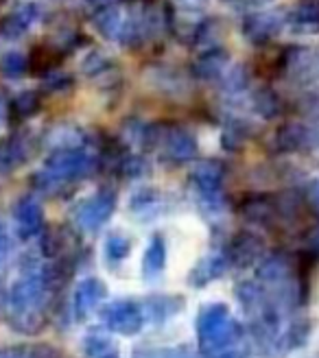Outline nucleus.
<instances>
[{
  "mask_svg": "<svg viewBox=\"0 0 319 358\" xmlns=\"http://www.w3.org/2000/svg\"><path fill=\"white\" fill-rule=\"evenodd\" d=\"M52 293L35 268L17 278L9 291V324L15 332L33 336L50 324Z\"/></svg>",
  "mask_w": 319,
  "mask_h": 358,
  "instance_id": "f257e3e1",
  "label": "nucleus"
},
{
  "mask_svg": "<svg viewBox=\"0 0 319 358\" xmlns=\"http://www.w3.org/2000/svg\"><path fill=\"white\" fill-rule=\"evenodd\" d=\"M197 334H199L201 354L215 356V354H221L229 348H234L241 341L243 328L232 319L225 303L217 301V303H208L199 313Z\"/></svg>",
  "mask_w": 319,
  "mask_h": 358,
  "instance_id": "f03ea898",
  "label": "nucleus"
},
{
  "mask_svg": "<svg viewBox=\"0 0 319 358\" xmlns=\"http://www.w3.org/2000/svg\"><path fill=\"white\" fill-rule=\"evenodd\" d=\"M94 169H99V157L90 155L83 147H68V149H52L42 171L52 182L68 188L73 182H79L81 177L90 175Z\"/></svg>",
  "mask_w": 319,
  "mask_h": 358,
  "instance_id": "7ed1b4c3",
  "label": "nucleus"
},
{
  "mask_svg": "<svg viewBox=\"0 0 319 358\" xmlns=\"http://www.w3.org/2000/svg\"><path fill=\"white\" fill-rule=\"evenodd\" d=\"M223 179L225 164L219 159H204L190 171V184L199 192V199L212 212L223 208Z\"/></svg>",
  "mask_w": 319,
  "mask_h": 358,
  "instance_id": "20e7f679",
  "label": "nucleus"
},
{
  "mask_svg": "<svg viewBox=\"0 0 319 358\" xmlns=\"http://www.w3.org/2000/svg\"><path fill=\"white\" fill-rule=\"evenodd\" d=\"M162 149V157L171 164H182L188 162L197 155V140L192 138L190 131L177 124L160 122L155 124V147Z\"/></svg>",
  "mask_w": 319,
  "mask_h": 358,
  "instance_id": "39448f33",
  "label": "nucleus"
},
{
  "mask_svg": "<svg viewBox=\"0 0 319 358\" xmlns=\"http://www.w3.org/2000/svg\"><path fill=\"white\" fill-rule=\"evenodd\" d=\"M40 249L48 260H64L75 264V258L81 256L83 245L73 227L59 223V225H50L42 231Z\"/></svg>",
  "mask_w": 319,
  "mask_h": 358,
  "instance_id": "423d86ee",
  "label": "nucleus"
},
{
  "mask_svg": "<svg viewBox=\"0 0 319 358\" xmlns=\"http://www.w3.org/2000/svg\"><path fill=\"white\" fill-rule=\"evenodd\" d=\"M114 208H116V192L110 188H103L75 208V223L83 231H97L108 223Z\"/></svg>",
  "mask_w": 319,
  "mask_h": 358,
  "instance_id": "0eeeda50",
  "label": "nucleus"
},
{
  "mask_svg": "<svg viewBox=\"0 0 319 358\" xmlns=\"http://www.w3.org/2000/svg\"><path fill=\"white\" fill-rule=\"evenodd\" d=\"M101 321L112 332H118L122 336H134L143 330L145 317H143V308H140L136 301L125 299V301H114L110 306H105L101 313Z\"/></svg>",
  "mask_w": 319,
  "mask_h": 358,
  "instance_id": "6e6552de",
  "label": "nucleus"
},
{
  "mask_svg": "<svg viewBox=\"0 0 319 358\" xmlns=\"http://www.w3.org/2000/svg\"><path fill=\"white\" fill-rule=\"evenodd\" d=\"M239 217L245 219L247 223H256L262 227H278L280 223V212H278V201L271 194H250L236 206Z\"/></svg>",
  "mask_w": 319,
  "mask_h": 358,
  "instance_id": "1a4fd4ad",
  "label": "nucleus"
},
{
  "mask_svg": "<svg viewBox=\"0 0 319 358\" xmlns=\"http://www.w3.org/2000/svg\"><path fill=\"white\" fill-rule=\"evenodd\" d=\"M227 264L236 268H250L264 258V241L252 231H236L227 243Z\"/></svg>",
  "mask_w": 319,
  "mask_h": 358,
  "instance_id": "9d476101",
  "label": "nucleus"
},
{
  "mask_svg": "<svg viewBox=\"0 0 319 358\" xmlns=\"http://www.w3.org/2000/svg\"><path fill=\"white\" fill-rule=\"evenodd\" d=\"M285 27V15L278 11H256L245 15L243 20V35L245 40H250L256 46L269 44L276 35H280Z\"/></svg>",
  "mask_w": 319,
  "mask_h": 358,
  "instance_id": "9b49d317",
  "label": "nucleus"
},
{
  "mask_svg": "<svg viewBox=\"0 0 319 358\" xmlns=\"http://www.w3.org/2000/svg\"><path fill=\"white\" fill-rule=\"evenodd\" d=\"M33 149H35V142L27 129H20L11 134L9 138H5L0 142V175H9L17 166L29 162Z\"/></svg>",
  "mask_w": 319,
  "mask_h": 358,
  "instance_id": "f8f14e48",
  "label": "nucleus"
},
{
  "mask_svg": "<svg viewBox=\"0 0 319 358\" xmlns=\"http://www.w3.org/2000/svg\"><path fill=\"white\" fill-rule=\"evenodd\" d=\"M13 223L15 231L22 241H29L40 234L44 225V208L35 196H22L13 206Z\"/></svg>",
  "mask_w": 319,
  "mask_h": 358,
  "instance_id": "ddd939ff",
  "label": "nucleus"
},
{
  "mask_svg": "<svg viewBox=\"0 0 319 358\" xmlns=\"http://www.w3.org/2000/svg\"><path fill=\"white\" fill-rule=\"evenodd\" d=\"M311 140H313L311 129L304 122L289 120V122H282L276 129V134L271 138V147L278 153H297V151L309 149Z\"/></svg>",
  "mask_w": 319,
  "mask_h": 358,
  "instance_id": "4468645a",
  "label": "nucleus"
},
{
  "mask_svg": "<svg viewBox=\"0 0 319 358\" xmlns=\"http://www.w3.org/2000/svg\"><path fill=\"white\" fill-rule=\"evenodd\" d=\"M40 9L38 5L27 3L15 7L13 11H9L7 15L0 17V38L5 40H20L29 33V29L33 27V22L38 20Z\"/></svg>",
  "mask_w": 319,
  "mask_h": 358,
  "instance_id": "2eb2a0df",
  "label": "nucleus"
},
{
  "mask_svg": "<svg viewBox=\"0 0 319 358\" xmlns=\"http://www.w3.org/2000/svg\"><path fill=\"white\" fill-rule=\"evenodd\" d=\"M105 293H108V289H105V284L97 278H85L83 282H79L73 295V310L77 319L79 321L87 319V315L105 299Z\"/></svg>",
  "mask_w": 319,
  "mask_h": 358,
  "instance_id": "dca6fc26",
  "label": "nucleus"
},
{
  "mask_svg": "<svg viewBox=\"0 0 319 358\" xmlns=\"http://www.w3.org/2000/svg\"><path fill=\"white\" fill-rule=\"evenodd\" d=\"M227 66H229V52L225 48L212 46L192 62V75L201 81L221 79L227 73Z\"/></svg>",
  "mask_w": 319,
  "mask_h": 358,
  "instance_id": "f3484780",
  "label": "nucleus"
},
{
  "mask_svg": "<svg viewBox=\"0 0 319 358\" xmlns=\"http://www.w3.org/2000/svg\"><path fill=\"white\" fill-rule=\"evenodd\" d=\"M64 57H66V50L59 44H48V42L35 44L29 55V70L33 75L48 77L62 66Z\"/></svg>",
  "mask_w": 319,
  "mask_h": 358,
  "instance_id": "a211bd4d",
  "label": "nucleus"
},
{
  "mask_svg": "<svg viewBox=\"0 0 319 358\" xmlns=\"http://www.w3.org/2000/svg\"><path fill=\"white\" fill-rule=\"evenodd\" d=\"M227 266L229 264H227L225 254H212V256L204 258L197 266H192V271L188 275V284L197 286V289H199V286H206L212 280L221 278L227 271Z\"/></svg>",
  "mask_w": 319,
  "mask_h": 358,
  "instance_id": "6ab92c4d",
  "label": "nucleus"
},
{
  "mask_svg": "<svg viewBox=\"0 0 319 358\" xmlns=\"http://www.w3.org/2000/svg\"><path fill=\"white\" fill-rule=\"evenodd\" d=\"M90 20H92V27L105 40H118L122 24H125V17H122V11L118 9V5H110V7L92 11Z\"/></svg>",
  "mask_w": 319,
  "mask_h": 358,
  "instance_id": "aec40b11",
  "label": "nucleus"
},
{
  "mask_svg": "<svg viewBox=\"0 0 319 358\" xmlns=\"http://www.w3.org/2000/svg\"><path fill=\"white\" fill-rule=\"evenodd\" d=\"M164 264H166V245L164 238L160 234H153L149 245H147V252L143 256V271L147 278H157L160 273L164 271Z\"/></svg>",
  "mask_w": 319,
  "mask_h": 358,
  "instance_id": "412c9836",
  "label": "nucleus"
},
{
  "mask_svg": "<svg viewBox=\"0 0 319 358\" xmlns=\"http://www.w3.org/2000/svg\"><path fill=\"white\" fill-rule=\"evenodd\" d=\"M42 110V96L35 90H24V92L17 94L11 103H9V118L20 122L27 120L31 116H35Z\"/></svg>",
  "mask_w": 319,
  "mask_h": 358,
  "instance_id": "4be33fe9",
  "label": "nucleus"
},
{
  "mask_svg": "<svg viewBox=\"0 0 319 358\" xmlns=\"http://www.w3.org/2000/svg\"><path fill=\"white\" fill-rule=\"evenodd\" d=\"M252 105H254L256 114H260L262 118H267V120L278 118L282 114V110H285V103H282L280 94L271 87L256 90L254 96H252Z\"/></svg>",
  "mask_w": 319,
  "mask_h": 358,
  "instance_id": "5701e85b",
  "label": "nucleus"
},
{
  "mask_svg": "<svg viewBox=\"0 0 319 358\" xmlns=\"http://www.w3.org/2000/svg\"><path fill=\"white\" fill-rule=\"evenodd\" d=\"M250 136H252L250 124H245L243 120H232L225 127V131L221 134V145H223L225 151L236 153V151H241L247 145Z\"/></svg>",
  "mask_w": 319,
  "mask_h": 358,
  "instance_id": "b1692460",
  "label": "nucleus"
},
{
  "mask_svg": "<svg viewBox=\"0 0 319 358\" xmlns=\"http://www.w3.org/2000/svg\"><path fill=\"white\" fill-rule=\"evenodd\" d=\"M311 332V324L309 319L302 321H293V324L287 328V332L282 334V338L278 341V350H295V348H302L309 338Z\"/></svg>",
  "mask_w": 319,
  "mask_h": 358,
  "instance_id": "393cba45",
  "label": "nucleus"
},
{
  "mask_svg": "<svg viewBox=\"0 0 319 358\" xmlns=\"http://www.w3.org/2000/svg\"><path fill=\"white\" fill-rule=\"evenodd\" d=\"M83 354L90 358H110L114 356V345L112 338L101 332H92L83 338Z\"/></svg>",
  "mask_w": 319,
  "mask_h": 358,
  "instance_id": "a878e982",
  "label": "nucleus"
},
{
  "mask_svg": "<svg viewBox=\"0 0 319 358\" xmlns=\"http://www.w3.org/2000/svg\"><path fill=\"white\" fill-rule=\"evenodd\" d=\"M29 70V57H24L22 52L17 50H9L0 59V73H3L7 79H20Z\"/></svg>",
  "mask_w": 319,
  "mask_h": 358,
  "instance_id": "bb28decb",
  "label": "nucleus"
},
{
  "mask_svg": "<svg viewBox=\"0 0 319 358\" xmlns=\"http://www.w3.org/2000/svg\"><path fill=\"white\" fill-rule=\"evenodd\" d=\"M162 203V196L160 192H155L153 188H140L134 196H132V210L138 212L140 217H147L149 212H155Z\"/></svg>",
  "mask_w": 319,
  "mask_h": 358,
  "instance_id": "cd10ccee",
  "label": "nucleus"
},
{
  "mask_svg": "<svg viewBox=\"0 0 319 358\" xmlns=\"http://www.w3.org/2000/svg\"><path fill=\"white\" fill-rule=\"evenodd\" d=\"M0 358H55V350L46 345H11L0 350Z\"/></svg>",
  "mask_w": 319,
  "mask_h": 358,
  "instance_id": "c85d7f7f",
  "label": "nucleus"
},
{
  "mask_svg": "<svg viewBox=\"0 0 319 358\" xmlns=\"http://www.w3.org/2000/svg\"><path fill=\"white\" fill-rule=\"evenodd\" d=\"M295 24H319V0H299L291 11Z\"/></svg>",
  "mask_w": 319,
  "mask_h": 358,
  "instance_id": "c756f323",
  "label": "nucleus"
},
{
  "mask_svg": "<svg viewBox=\"0 0 319 358\" xmlns=\"http://www.w3.org/2000/svg\"><path fill=\"white\" fill-rule=\"evenodd\" d=\"M129 252H132V241L127 236L112 234L108 241H105V260L120 262L129 256Z\"/></svg>",
  "mask_w": 319,
  "mask_h": 358,
  "instance_id": "7c9ffc66",
  "label": "nucleus"
},
{
  "mask_svg": "<svg viewBox=\"0 0 319 358\" xmlns=\"http://www.w3.org/2000/svg\"><path fill=\"white\" fill-rule=\"evenodd\" d=\"M81 68H83V73L87 77H103V75L112 73V70H110L112 68V62L105 57V55H101L99 50H94V52H87V57L83 59Z\"/></svg>",
  "mask_w": 319,
  "mask_h": 358,
  "instance_id": "2f4dec72",
  "label": "nucleus"
},
{
  "mask_svg": "<svg viewBox=\"0 0 319 358\" xmlns=\"http://www.w3.org/2000/svg\"><path fill=\"white\" fill-rule=\"evenodd\" d=\"M208 7V0H169L166 13L171 15H199Z\"/></svg>",
  "mask_w": 319,
  "mask_h": 358,
  "instance_id": "473e14b6",
  "label": "nucleus"
},
{
  "mask_svg": "<svg viewBox=\"0 0 319 358\" xmlns=\"http://www.w3.org/2000/svg\"><path fill=\"white\" fill-rule=\"evenodd\" d=\"M149 303H151V313H153V319L157 321H162V319H166V317H171L173 313H177L182 306V297H166V295H162V297H153V299H149Z\"/></svg>",
  "mask_w": 319,
  "mask_h": 358,
  "instance_id": "72a5a7b5",
  "label": "nucleus"
},
{
  "mask_svg": "<svg viewBox=\"0 0 319 358\" xmlns=\"http://www.w3.org/2000/svg\"><path fill=\"white\" fill-rule=\"evenodd\" d=\"M73 85H75V79L70 75H66V73H59V70H55L52 75L44 77V92H48V94L68 92Z\"/></svg>",
  "mask_w": 319,
  "mask_h": 358,
  "instance_id": "f704fd0d",
  "label": "nucleus"
},
{
  "mask_svg": "<svg viewBox=\"0 0 319 358\" xmlns=\"http://www.w3.org/2000/svg\"><path fill=\"white\" fill-rule=\"evenodd\" d=\"M149 171L147 166V159L140 157V155H125V159L120 162V169H118V175L122 177H140Z\"/></svg>",
  "mask_w": 319,
  "mask_h": 358,
  "instance_id": "c9c22d12",
  "label": "nucleus"
},
{
  "mask_svg": "<svg viewBox=\"0 0 319 358\" xmlns=\"http://www.w3.org/2000/svg\"><path fill=\"white\" fill-rule=\"evenodd\" d=\"M299 194H302L306 214H311L315 221H319V182H309Z\"/></svg>",
  "mask_w": 319,
  "mask_h": 358,
  "instance_id": "e433bc0d",
  "label": "nucleus"
},
{
  "mask_svg": "<svg viewBox=\"0 0 319 358\" xmlns=\"http://www.w3.org/2000/svg\"><path fill=\"white\" fill-rule=\"evenodd\" d=\"M225 77V90H229V92H241V90L247 87V83H250V75H247L245 66H236L229 70Z\"/></svg>",
  "mask_w": 319,
  "mask_h": 358,
  "instance_id": "4c0bfd02",
  "label": "nucleus"
},
{
  "mask_svg": "<svg viewBox=\"0 0 319 358\" xmlns=\"http://www.w3.org/2000/svg\"><path fill=\"white\" fill-rule=\"evenodd\" d=\"M304 243H306V249H304V252H309V254H313L315 258H319V225H315L313 229H306Z\"/></svg>",
  "mask_w": 319,
  "mask_h": 358,
  "instance_id": "58836bf2",
  "label": "nucleus"
},
{
  "mask_svg": "<svg viewBox=\"0 0 319 358\" xmlns=\"http://www.w3.org/2000/svg\"><path fill=\"white\" fill-rule=\"evenodd\" d=\"M212 358H245V350H239V348H229L221 354H215Z\"/></svg>",
  "mask_w": 319,
  "mask_h": 358,
  "instance_id": "ea45409f",
  "label": "nucleus"
},
{
  "mask_svg": "<svg viewBox=\"0 0 319 358\" xmlns=\"http://www.w3.org/2000/svg\"><path fill=\"white\" fill-rule=\"evenodd\" d=\"M225 3H247V5H264V3H271V0H225Z\"/></svg>",
  "mask_w": 319,
  "mask_h": 358,
  "instance_id": "a19ab883",
  "label": "nucleus"
},
{
  "mask_svg": "<svg viewBox=\"0 0 319 358\" xmlns=\"http://www.w3.org/2000/svg\"><path fill=\"white\" fill-rule=\"evenodd\" d=\"M7 112H9V105H5V99L0 96V122H3V118L7 116Z\"/></svg>",
  "mask_w": 319,
  "mask_h": 358,
  "instance_id": "79ce46f5",
  "label": "nucleus"
},
{
  "mask_svg": "<svg viewBox=\"0 0 319 358\" xmlns=\"http://www.w3.org/2000/svg\"><path fill=\"white\" fill-rule=\"evenodd\" d=\"M62 358H66V356H62Z\"/></svg>",
  "mask_w": 319,
  "mask_h": 358,
  "instance_id": "37998d69",
  "label": "nucleus"
}]
</instances>
